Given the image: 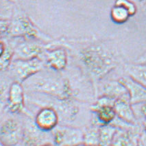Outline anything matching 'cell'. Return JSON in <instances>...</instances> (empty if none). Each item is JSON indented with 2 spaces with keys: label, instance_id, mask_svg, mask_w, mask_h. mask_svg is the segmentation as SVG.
I'll return each instance as SVG.
<instances>
[{
  "label": "cell",
  "instance_id": "cell-1",
  "mask_svg": "<svg viewBox=\"0 0 146 146\" xmlns=\"http://www.w3.org/2000/svg\"><path fill=\"white\" fill-rule=\"evenodd\" d=\"M27 89L55 97H65L67 94V82L54 74L40 71L24 81Z\"/></svg>",
  "mask_w": 146,
  "mask_h": 146
},
{
  "label": "cell",
  "instance_id": "cell-2",
  "mask_svg": "<svg viewBox=\"0 0 146 146\" xmlns=\"http://www.w3.org/2000/svg\"><path fill=\"white\" fill-rule=\"evenodd\" d=\"M11 73L19 82H24L27 79L39 72L43 69V62L38 58L30 60L15 59L9 65Z\"/></svg>",
  "mask_w": 146,
  "mask_h": 146
},
{
  "label": "cell",
  "instance_id": "cell-3",
  "mask_svg": "<svg viewBox=\"0 0 146 146\" xmlns=\"http://www.w3.org/2000/svg\"><path fill=\"white\" fill-rule=\"evenodd\" d=\"M83 59L87 67L96 74H104L113 64L111 57L97 47L86 50L83 54Z\"/></svg>",
  "mask_w": 146,
  "mask_h": 146
},
{
  "label": "cell",
  "instance_id": "cell-4",
  "mask_svg": "<svg viewBox=\"0 0 146 146\" xmlns=\"http://www.w3.org/2000/svg\"><path fill=\"white\" fill-rule=\"evenodd\" d=\"M8 33L13 37H26L35 38L39 34L29 18L24 16H18L10 22Z\"/></svg>",
  "mask_w": 146,
  "mask_h": 146
},
{
  "label": "cell",
  "instance_id": "cell-5",
  "mask_svg": "<svg viewBox=\"0 0 146 146\" xmlns=\"http://www.w3.org/2000/svg\"><path fill=\"white\" fill-rule=\"evenodd\" d=\"M21 125L14 119L5 121L0 128V141L5 146H15L21 138Z\"/></svg>",
  "mask_w": 146,
  "mask_h": 146
},
{
  "label": "cell",
  "instance_id": "cell-6",
  "mask_svg": "<svg viewBox=\"0 0 146 146\" xmlns=\"http://www.w3.org/2000/svg\"><path fill=\"white\" fill-rule=\"evenodd\" d=\"M132 105L129 95L127 94L117 98L113 106L117 117L130 125L135 124L137 121Z\"/></svg>",
  "mask_w": 146,
  "mask_h": 146
},
{
  "label": "cell",
  "instance_id": "cell-7",
  "mask_svg": "<svg viewBox=\"0 0 146 146\" xmlns=\"http://www.w3.org/2000/svg\"><path fill=\"white\" fill-rule=\"evenodd\" d=\"M83 134L78 129L62 128L55 135V141L59 146H76L82 143Z\"/></svg>",
  "mask_w": 146,
  "mask_h": 146
},
{
  "label": "cell",
  "instance_id": "cell-8",
  "mask_svg": "<svg viewBox=\"0 0 146 146\" xmlns=\"http://www.w3.org/2000/svg\"><path fill=\"white\" fill-rule=\"evenodd\" d=\"M119 81L126 87L132 105L146 103V88L130 76L120 79Z\"/></svg>",
  "mask_w": 146,
  "mask_h": 146
},
{
  "label": "cell",
  "instance_id": "cell-9",
  "mask_svg": "<svg viewBox=\"0 0 146 146\" xmlns=\"http://www.w3.org/2000/svg\"><path fill=\"white\" fill-rule=\"evenodd\" d=\"M58 116L55 109L50 107L42 108L36 115L35 123L36 127L43 131H50L56 128Z\"/></svg>",
  "mask_w": 146,
  "mask_h": 146
},
{
  "label": "cell",
  "instance_id": "cell-10",
  "mask_svg": "<svg viewBox=\"0 0 146 146\" xmlns=\"http://www.w3.org/2000/svg\"><path fill=\"white\" fill-rule=\"evenodd\" d=\"M43 48L38 44L30 41H24L19 43L13 52V60H30L39 56Z\"/></svg>",
  "mask_w": 146,
  "mask_h": 146
},
{
  "label": "cell",
  "instance_id": "cell-11",
  "mask_svg": "<svg viewBox=\"0 0 146 146\" xmlns=\"http://www.w3.org/2000/svg\"><path fill=\"white\" fill-rule=\"evenodd\" d=\"M24 101L23 86L19 82H15L10 86L8 91V109L12 113H17L22 109Z\"/></svg>",
  "mask_w": 146,
  "mask_h": 146
},
{
  "label": "cell",
  "instance_id": "cell-12",
  "mask_svg": "<svg viewBox=\"0 0 146 146\" xmlns=\"http://www.w3.org/2000/svg\"><path fill=\"white\" fill-rule=\"evenodd\" d=\"M45 55L47 63L52 69L60 71L65 68L67 64V54L64 49L57 48L47 51Z\"/></svg>",
  "mask_w": 146,
  "mask_h": 146
},
{
  "label": "cell",
  "instance_id": "cell-13",
  "mask_svg": "<svg viewBox=\"0 0 146 146\" xmlns=\"http://www.w3.org/2000/svg\"><path fill=\"white\" fill-rule=\"evenodd\" d=\"M92 111L96 113L97 121L100 123V126L111 124L117 117L114 108L111 106L98 107Z\"/></svg>",
  "mask_w": 146,
  "mask_h": 146
},
{
  "label": "cell",
  "instance_id": "cell-14",
  "mask_svg": "<svg viewBox=\"0 0 146 146\" xmlns=\"http://www.w3.org/2000/svg\"><path fill=\"white\" fill-rule=\"evenodd\" d=\"M104 96H108L115 100L128 94L126 87L119 80L108 82L104 85Z\"/></svg>",
  "mask_w": 146,
  "mask_h": 146
},
{
  "label": "cell",
  "instance_id": "cell-15",
  "mask_svg": "<svg viewBox=\"0 0 146 146\" xmlns=\"http://www.w3.org/2000/svg\"><path fill=\"white\" fill-rule=\"evenodd\" d=\"M100 146H112L118 128L113 124L100 126Z\"/></svg>",
  "mask_w": 146,
  "mask_h": 146
},
{
  "label": "cell",
  "instance_id": "cell-16",
  "mask_svg": "<svg viewBox=\"0 0 146 146\" xmlns=\"http://www.w3.org/2000/svg\"><path fill=\"white\" fill-rule=\"evenodd\" d=\"M127 70L130 77L146 88V63L132 64Z\"/></svg>",
  "mask_w": 146,
  "mask_h": 146
},
{
  "label": "cell",
  "instance_id": "cell-17",
  "mask_svg": "<svg viewBox=\"0 0 146 146\" xmlns=\"http://www.w3.org/2000/svg\"><path fill=\"white\" fill-rule=\"evenodd\" d=\"M130 17L128 11L119 5L114 4L111 10V18L114 23L122 24L126 22Z\"/></svg>",
  "mask_w": 146,
  "mask_h": 146
},
{
  "label": "cell",
  "instance_id": "cell-18",
  "mask_svg": "<svg viewBox=\"0 0 146 146\" xmlns=\"http://www.w3.org/2000/svg\"><path fill=\"white\" fill-rule=\"evenodd\" d=\"M100 127L92 128L83 134L82 143L91 146H100Z\"/></svg>",
  "mask_w": 146,
  "mask_h": 146
},
{
  "label": "cell",
  "instance_id": "cell-19",
  "mask_svg": "<svg viewBox=\"0 0 146 146\" xmlns=\"http://www.w3.org/2000/svg\"><path fill=\"white\" fill-rule=\"evenodd\" d=\"M13 4L11 0H0V19L9 20L13 16Z\"/></svg>",
  "mask_w": 146,
  "mask_h": 146
},
{
  "label": "cell",
  "instance_id": "cell-20",
  "mask_svg": "<svg viewBox=\"0 0 146 146\" xmlns=\"http://www.w3.org/2000/svg\"><path fill=\"white\" fill-rule=\"evenodd\" d=\"M112 146H131V140L129 136L124 132H117Z\"/></svg>",
  "mask_w": 146,
  "mask_h": 146
},
{
  "label": "cell",
  "instance_id": "cell-21",
  "mask_svg": "<svg viewBox=\"0 0 146 146\" xmlns=\"http://www.w3.org/2000/svg\"><path fill=\"white\" fill-rule=\"evenodd\" d=\"M115 4L123 6L128 11L130 17H133L137 12V8L135 3L131 0H115Z\"/></svg>",
  "mask_w": 146,
  "mask_h": 146
},
{
  "label": "cell",
  "instance_id": "cell-22",
  "mask_svg": "<svg viewBox=\"0 0 146 146\" xmlns=\"http://www.w3.org/2000/svg\"><path fill=\"white\" fill-rule=\"evenodd\" d=\"M10 20L0 19V35L8 32L10 25Z\"/></svg>",
  "mask_w": 146,
  "mask_h": 146
},
{
  "label": "cell",
  "instance_id": "cell-23",
  "mask_svg": "<svg viewBox=\"0 0 146 146\" xmlns=\"http://www.w3.org/2000/svg\"><path fill=\"white\" fill-rule=\"evenodd\" d=\"M137 146H146V132H143L139 136Z\"/></svg>",
  "mask_w": 146,
  "mask_h": 146
},
{
  "label": "cell",
  "instance_id": "cell-24",
  "mask_svg": "<svg viewBox=\"0 0 146 146\" xmlns=\"http://www.w3.org/2000/svg\"><path fill=\"white\" fill-rule=\"evenodd\" d=\"M6 47H5L4 43L0 41V58L4 55V54L6 52Z\"/></svg>",
  "mask_w": 146,
  "mask_h": 146
},
{
  "label": "cell",
  "instance_id": "cell-25",
  "mask_svg": "<svg viewBox=\"0 0 146 146\" xmlns=\"http://www.w3.org/2000/svg\"><path fill=\"white\" fill-rule=\"evenodd\" d=\"M141 104V114L143 115L144 117L146 118V103Z\"/></svg>",
  "mask_w": 146,
  "mask_h": 146
},
{
  "label": "cell",
  "instance_id": "cell-26",
  "mask_svg": "<svg viewBox=\"0 0 146 146\" xmlns=\"http://www.w3.org/2000/svg\"><path fill=\"white\" fill-rule=\"evenodd\" d=\"M139 3L143 4H146V0H137Z\"/></svg>",
  "mask_w": 146,
  "mask_h": 146
},
{
  "label": "cell",
  "instance_id": "cell-27",
  "mask_svg": "<svg viewBox=\"0 0 146 146\" xmlns=\"http://www.w3.org/2000/svg\"><path fill=\"white\" fill-rule=\"evenodd\" d=\"M143 126H144V128H145V131L146 132V118H145V120H144Z\"/></svg>",
  "mask_w": 146,
  "mask_h": 146
},
{
  "label": "cell",
  "instance_id": "cell-28",
  "mask_svg": "<svg viewBox=\"0 0 146 146\" xmlns=\"http://www.w3.org/2000/svg\"><path fill=\"white\" fill-rule=\"evenodd\" d=\"M76 146H91V145H85V144H84V143H80V144H79V145H77Z\"/></svg>",
  "mask_w": 146,
  "mask_h": 146
},
{
  "label": "cell",
  "instance_id": "cell-29",
  "mask_svg": "<svg viewBox=\"0 0 146 146\" xmlns=\"http://www.w3.org/2000/svg\"><path fill=\"white\" fill-rule=\"evenodd\" d=\"M11 1L13 3H17L18 1V0H11Z\"/></svg>",
  "mask_w": 146,
  "mask_h": 146
},
{
  "label": "cell",
  "instance_id": "cell-30",
  "mask_svg": "<svg viewBox=\"0 0 146 146\" xmlns=\"http://www.w3.org/2000/svg\"><path fill=\"white\" fill-rule=\"evenodd\" d=\"M43 146H52L51 145H43Z\"/></svg>",
  "mask_w": 146,
  "mask_h": 146
},
{
  "label": "cell",
  "instance_id": "cell-31",
  "mask_svg": "<svg viewBox=\"0 0 146 146\" xmlns=\"http://www.w3.org/2000/svg\"><path fill=\"white\" fill-rule=\"evenodd\" d=\"M1 102H0V108H1Z\"/></svg>",
  "mask_w": 146,
  "mask_h": 146
}]
</instances>
